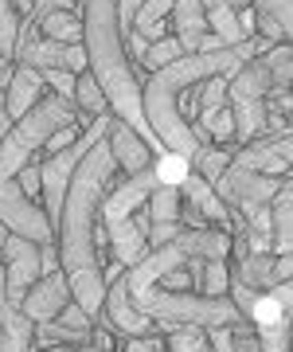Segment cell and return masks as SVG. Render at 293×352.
<instances>
[{
  "label": "cell",
  "instance_id": "obj_1",
  "mask_svg": "<svg viewBox=\"0 0 293 352\" xmlns=\"http://www.w3.org/2000/svg\"><path fill=\"white\" fill-rule=\"evenodd\" d=\"M114 184H117V161L114 149H110V138H106L75 168L63 215L55 223V247H59V263H63V274L71 282V294L94 321L102 317L106 289H110V278H106L102 266L106 251H110V235L102 227V204Z\"/></svg>",
  "mask_w": 293,
  "mask_h": 352
},
{
  "label": "cell",
  "instance_id": "obj_2",
  "mask_svg": "<svg viewBox=\"0 0 293 352\" xmlns=\"http://www.w3.org/2000/svg\"><path fill=\"white\" fill-rule=\"evenodd\" d=\"M274 47L270 39L255 36L246 43H235V47H219V51H200V55H184L172 67L156 71V75L145 78V118L153 133L161 138L168 153H184V157H196L204 149L191 122L184 118V102L196 87H204L207 78H235L250 59H262L266 51Z\"/></svg>",
  "mask_w": 293,
  "mask_h": 352
},
{
  "label": "cell",
  "instance_id": "obj_3",
  "mask_svg": "<svg viewBox=\"0 0 293 352\" xmlns=\"http://www.w3.org/2000/svg\"><path fill=\"white\" fill-rule=\"evenodd\" d=\"M90 126L82 110H78L71 98H59V94H47L36 110H27L20 122L12 126V133L0 141V184L4 180H16L24 173V164L36 161V153L47 149V141L67 126Z\"/></svg>",
  "mask_w": 293,
  "mask_h": 352
},
{
  "label": "cell",
  "instance_id": "obj_4",
  "mask_svg": "<svg viewBox=\"0 0 293 352\" xmlns=\"http://www.w3.org/2000/svg\"><path fill=\"white\" fill-rule=\"evenodd\" d=\"M270 90H274V82H270V71L262 59H250L235 78H227V98L235 110V126H239V149L266 133Z\"/></svg>",
  "mask_w": 293,
  "mask_h": 352
},
{
  "label": "cell",
  "instance_id": "obj_5",
  "mask_svg": "<svg viewBox=\"0 0 293 352\" xmlns=\"http://www.w3.org/2000/svg\"><path fill=\"white\" fill-rule=\"evenodd\" d=\"M0 223L8 227L12 235L27 243H39V247H51L55 243V223L47 219L43 204H36L20 188V180H4L0 184Z\"/></svg>",
  "mask_w": 293,
  "mask_h": 352
},
{
  "label": "cell",
  "instance_id": "obj_6",
  "mask_svg": "<svg viewBox=\"0 0 293 352\" xmlns=\"http://www.w3.org/2000/svg\"><path fill=\"white\" fill-rule=\"evenodd\" d=\"M106 278H110L106 305H102V317H106V321H110V325H114L121 337H149V333H156V321H149V317L141 314L137 305H133V298H129L126 266L114 263Z\"/></svg>",
  "mask_w": 293,
  "mask_h": 352
},
{
  "label": "cell",
  "instance_id": "obj_7",
  "mask_svg": "<svg viewBox=\"0 0 293 352\" xmlns=\"http://www.w3.org/2000/svg\"><path fill=\"white\" fill-rule=\"evenodd\" d=\"M281 180L285 176H262V173H250V168H239L231 164L227 173L219 176V200L227 208H246V204H274V196L281 192Z\"/></svg>",
  "mask_w": 293,
  "mask_h": 352
},
{
  "label": "cell",
  "instance_id": "obj_8",
  "mask_svg": "<svg viewBox=\"0 0 293 352\" xmlns=\"http://www.w3.org/2000/svg\"><path fill=\"white\" fill-rule=\"evenodd\" d=\"M16 63L32 67V71H71V75H82V71H90V55H86V43H55V39L39 36L36 43L16 51Z\"/></svg>",
  "mask_w": 293,
  "mask_h": 352
},
{
  "label": "cell",
  "instance_id": "obj_9",
  "mask_svg": "<svg viewBox=\"0 0 293 352\" xmlns=\"http://www.w3.org/2000/svg\"><path fill=\"white\" fill-rule=\"evenodd\" d=\"M4 274H8V298L20 305L27 298V289L43 278V247L20 239V235H8V243H4Z\"/></svg>",
  "mask_w": 293,
  "mask_h": 352
},
{
  "label": "cell",
  "instance_id": "obj_10",
  "mask_svg": "<svg viewBox=\"0 0 293 352\" xmlns=\"http://www.w3.org/2000/svg\"><path fill=\"white\" fill-rule=\"evenodd\" d=\"M235 164L262 176H290L293 173V133H274V138H255L250 145L235 149Z\"/></svg>",
  "mask_w": 293,
  "mask_h": 352
},
{
  "label": "cell",
  "instance_id": "obj_11",
  "mask_svg": "<svg viewBox=\"0 0 293 352\" xmlns=\"http://www.w3.org/2000/svg\"><path fill=\"white\" fill-rule=\"evenodd\" d=\"M153 188H156V173H153V168H145V173H137V176H126L121 184H114V188H110V196H106V204H102V227H106V235H110V227L133 219V215L149 204Z\"/></svg>",
  "mask_w": 293,
  "mask_h": 352
},
{
  "label": "cell",
  "instance_id": "obj_12",
  "mask_svg": "<svg viewBox=\"0 0 293 352\" xmlns=\"http://www.w3.org/2000/svg\"><path fill=\"white\" fill-rule=\"evenodd\" d=\"M71 302H75L71 282H67L63 270H55V274H43L36 286L27 289V298L20 302V309H24L36 325H47V321H59V314H63Z\"/></svg>",
  "mask_w": 293,
  "mask_h": 352
},
{
  "label": "cell",
  "instance_id": "obj_13",
  "mask_svg": "<svg viewBox=\"0 0 293 352\" xmlns=\"http://www.w3.org/2000/svg\"><path fill=\"white\" fill-rule=\"evenodd\" d=\"M110 149H114V161H117V168L126 176H137V173H145V168H153V161H156V153L145 145V141L133 133V129L121 122V118H114V129H110Z\"/></svg>",
  "mask_w": 293,
  "mask_h": 352
},
{
  "label": "cell",
  "instance_id": "obj_14",
  "mask_svg": "<svg viewBox=\"0 0 293 352\" xmlns=\"http://www.w3.org/2000/svg\"><path fill=\"white\" fill-rule=\"evenodd\" d=\"M110 254H114V263H121L126 270H133L137 263H145L153 247H149V231L137 227V219H126V223L110 227Z\"/></svg>",
  "mask_w": 293,
  "mask_h": 352
},
{
  "label": "cell",
  "instance_id": "obj_15",
  "mask_svg": "<svg viewBox=\"0 0 293 352\" xmlns=\"http://www.w3.org/2000/svg\"><path fill=\"white\" fill-rule=\"evenodd\" d=\"M4 94H8V113H12V122H20V118H24L27 110H36L51 90H47V82H43V71H32V67L16 63V78H12V87L4 90Z\"/></svg>",
  "mask_w": 293,
  "mask_h": 352
},
{
  "label": "cell",
  "instance_id": "obj_16",
  "mask_svg": "<svg viewBox=\"0 0 293 352\" xmlns=\"http://www.w3.org/2000/svg\"><path fill=\"white\" fill-rule=\"evenodd\" d=\"M207 32H211V28H207L204 0H176V8H172V36L184 43L188 55L200 51V39H204Z\"/></svg>",
  "mask_w": 293,
  "mask_h": 352
},
{
  "label": "cell",
  "instance_id": "obj_17",
  "mask_svg": "<svg viewBox=\"0 0 293 352\" xmlns=\"http://www.w3.org/2000/svg\"><path fill=\"white\" fill-rule=\"evenodd\" d=\"M274 263H278L274 251H250L242 263H227L231 282H239L246 289H258V294H270L274 289Z\"/></svg>",
  "mask_w": 293,
  "mask_h": 352
},
{
  "label": "cell",
  "instance_id": "obj_18",
  "mask_svg": "<svg viewBox=\"0 0 293 352\" xmlns=\"http://www.w3.org/2000/svg\"><path fill=\"white\" fill-rule=\"evenodd\" d=\"M204 12H207V28L215 32L227 47H235V43H246V39H255L246 28H242V16L231 8L227 0H204Z\"/></svg>",
  "mask_w": 293,
  "mask_h": 352
},
{
  "label": "cell",
  "instance_id": "obj_19",
  "mask_svg": "<svg viewBox=\"0 0 293 352\" xmlns=\"http://www.w3.org/2000/svg\"><path fill=\"white\" fill-rule=\"evenodd\" d=\"M274 212V254H293V176L281 180V192L270 204Z\"/></svg>",
  "mask_w": 293,
  "mask_h": 352
},
{
  "label": "cell",
  "instance_id": "obj_20",
  "mask_svg": "<svg viewBox=\"0 0 293 352\" xmlns=\"http://www.w3.org/2000/svg\"><path fill=\"white\" fill-rule=\"evenodd\" d=\"M239 212L246 219L250 251H274V212H270V204H246Z\"/></svg>",
  "mask_w": 293,
  "mask_h": 352
},
{
  "label": "cell",
  "instance_id": "obj_21",
  "mask_svg": "<svg viewBox=\"0 0 293 352\" xmlns=\"http://www.w3.org/2000/svg\"><path fill=\"white\" fill-rule=\"evenodd\" d=\"M75 106L82 110V118H86V122H94V118H106V113H114V110H110V102H106V90L98 87V78H94V71H82V75H78Z\"/></svg>",
  "mask_w": 293,
  "mask_h": 352
},
{
  "label": "cell",
  "instance_id": "obj_22",
  "mask_svg": "<svg viewBox=\"0 0 293 352\" xmlns=\"http://www.w3.org/2000/svg\"><path fill=\"white\" fill-rule=\"evenodd\" d=\"M262 63H266L270 82H274L270 94H290L293 90V43H274V47L262 55Z\"/></svg>",
  "mask_w": 293,
  "mask_h": 352
},
{
  "label": "cell",
  "instance_id": "obj_23",
  "mask_svg": "<svg viewBox=\"0 0 293 352\" xmlns=\"http://www.w3.org/2000/svg\"><path fill=\"white\" fill-rule=\"evenodd\" d=\"M39 36L55 43H82V12H55L39 20Z\"/></svg>",
  "mask_w": 293,
  "mask_h": 352
},
{
  "label": "cell",
  "instance_id": "obj_24",
  "mask_svg": "<svg viewBox=\"0 0 293 352\" xmlns=\"http://www.w3.org/2000/svg\"><path fill=\"white\" fill-rule=\"evenodd\" d=\"M231 164H235V149H223V145H204V149L191 157V168L204 176V180H211V184H219V176L227 173Z\"/></svg>",
  "mask_w": 293,
  "mask_h": 352
},
{
  "label": "cell",
  "instance_id": "obj_25",
  "mask_svg": "<svg viewBox=\"0 0 293 352\" xmlns=\"http://www.w3.org/2000/svg\"><path fill=\"white\" fill-rule=\"evenodd\" d=\"M145 208H149V215H153V223H180V212H184V196H180V188L156 184Z\"/></svg>",
  "mask_w": 293,
  "mask_h": 352
},
{
  "label": "cell",
  "instance_id": "obj_26",
  "mask_svg": "<svg viewBox=\"0 0 293 352\" xmlns=\"http://www.w3.org/2000/svg\"><path fill=\"white\" fill-rule=\"evenodd\" d=\"M20 28L24 16L16 8V0H0V55L16 63V43H20Z\"/></svg>",
  "mask_w": 293,
  "mask_h": 352
},
{
  "label": "cell",
  "instance_id": "obj_27",
  "mask_svg": "<svg viewBox=\"0 0 293 352\" xmlns=\"http://www.w3.org/2000/svg\"><path fill=\"white\" fill-rule=\"evenodd\" d=\"M153 173H156V184L180 188V184L191 176V157H184V153H161V157L153 161Z\"/></svg>",
  "mask_w": 293,
  "mask_h": 352
},
{
  "label": "cell",
  "instance_id": "obj_28",
  "mask_svg": "<svg viewBox=\"0 0 293 352\" xmlns=\"http://www.w3.org/2000/svg\"><path fill=\"white\" fill-rule=\"evenodd\" d=\"M165 352H211L207 329H200V325H176V329H168Z\"/></svg>",
  "mask_w": 293,
  "mask_h": 352
},
{
  "label": "cell",
  "instance_id": "obj_29",
  "mask_svg": "<svg viewBox=\"0 0 293 352\" xmlns=\"http://www.w3.org/2000/svg\"><path fill=\"white\" fill-rule=\"evenodd\" d=\"M223 106H231L227 98V78H207L200 94H196V122H207L211 113H219Z\"/></svg>",
  "mask_w": 293,
  "mask_h": 352
},
{
  "label": "cell",
  "instance_id": "obj_30",
  "mask_svg": "<svg viewBox=\"0 0 293 352\" xmlns=\"http://www.w3.org/2000/svg\"><path fill=\"white\" fill-rule=\"evenodd\" d=\"M188 51H184V43H180L176 36L161 39V43H153V47L145 51V59H141V67L149 71V75H156V71H165V67H172L176 59H184Z\"/></svg>",
  "mask_w": 293,
  "mask_h": 352
},
{
  "label": "cell",
  "instance_id": "obj_31",
  "mask_svg": "<svg viewBox=\"0 0 293 352\" xmlns=\"http://www.w3.org/2000/svg\"><path fill=\"white\" fill-rule=\"evenodd\" d=\"M246 321H250L255 329H270V325L290 321V314H285V305H281L274 294H258L255 305H250V314H246Z\"/></svg>",
  "mask_w": 293,
  "mask_h": 352
},
{
  "label": "cell",
  "instance_id": "obj_32",
  "mask_svg": "<svg viewBox=\"0 0 293 352\" xmlns=\"http://www.w3.org/2000/svg\"><path fill=\"white\" fill-rule=\"evenodd\" d=\"M196 294H200V298H227L231 294V266L227 263H207Z\"/></svg>",
  "mask_w": 293,
  "mask_h": 352
},
{
  "label": "cell",
  "instance_id": "obj_33",
  "mask_svg": "<svg viewBox=\"0 0 293 352\" xmlns=\"http://www.w3.org/2000/svg\"><path fill=\"white\" fill-rule=\"evenodd\" d=\"M255 8L285 32V43H293V0H255Z\"/></svg>",
  "mask_w": 293,
  "mask_h": 352
},
{
  "label": "cell",
  "instance_id": "obj_34",
  "mask_svg": "<svg viewBox=\"0 0 293 352\" xmlns=\"http://www.w3.org/2000/svg\"><path fill=\"white\" fill-rule=\"evenodd\" d=\"M172 8H176V0H145V8L133 16V28L141 32V28H149V24H165V20H172Z\"/></svg>",
  "mask_w": 293,
  "mask_h": 352
},
{
  "label": "cell",
  "instance_id": "obj_35",
  "mask_svg": "<svg viewBox=\"0 0 293 352\" xmlns=\"http://www.w3.org/2000/svg\"><path fill=\"white\" fill-rule=\"evenodd\" d=\"M258 340L266 352H290L293 344V317L281 321V325H270V329H258Z\"/></svg>",
  "mask_w": 293,
  "mask_h": 352
},
{
  "label": "cell",
  "instance_id": "obj_36",
  "mask_svg": "<svg viewBox=\"0 0 293 352\" xmlns=\"http://www.w3.org/2000/svg\"><path fill=\"white\" fill-rule=\"evenodd\" d=\"M59 325H67V329H75V333H86V337H94V325H98V321H94V317H90L78 302H71L63 314H59Z\"/></svg>",
  "mask_w": 293,
  "mask_h": 352
},
{
  "label": "cell",
  "instance_id": "obj_37",
  "mask_svg": "<svg viewBox=\"0 0 293 352\" xmlns=\"http://www.w3.org/2000/svg\"><path fill=\"white\" fill-rule=\"evenodd\" d=\"M231 340H235V352H266L262 349V340H258V329L250 325V321L231 325Z\"/></svg>",
  "mask_w": 293,
  "mask_h": 352
},
{
  "label": "cell",
  "instance_id": "obj_38",
  "mask_svg": "<svg viewBox=\"0 0 293 352\" xmlns=\"http://www.w3.org/2000/svg\"><path fill=\"white\" fill-rule=\"evenodd\" d=\"M43 82H47V90H51V94H59V98H71V102H75L78 75H71V71H43Z\"/></svg>",
  "mask_w": 293,
  "mask_h": 352
},
{
  "label": "cell",
  "instance_id": "obj_39",
  "mask_svg": "<svg viewBox=\"0 0 293 352\" xmlns=\"http://www.w3.org/2000/svg\"><path fill=\"white\" fill-rule=\"evenodd\" d=\"M20 180V188L32 196V200L39 204V196H43V173H39V161H32V164H24V173L16 176Z\"/></svg>",
  "mask_w": 293,
  "mask_h": 352
},
{
  "label": "cell",
  "instance_id": "obj_40",
  "mask_svg": "<svg viewBox=\"0 0 293 352\" xmlns=\"http://www.w3.org/2000/svg\"><path fill=\"white\" fill-rule=\"evenodd\" d=\"M86 129H90V126H78V122H75V126H67V129H59V133H55V138L47 141V149H43V153L51 157V153H63V149H71V145H75V141L82 138V133H86Z\"/></svg>",
  "mask_w": 293,
  "mask_h": 352
},
{
  "label": "cell",
  "instance_id": "obj_41",
  "mask_svg": "<svg viewBox=\"0 0 293 352\" xmlns=\"http://www.w3.org/2000/svg\"><path fill=\"white\" fill-rule=\"evenodd\" d=\"M121 352H165V337H161V333H149V337H126L121 340Z\"/></svg>",
  "mask_w": 293,
  "mask_h": 352
},
{
  "label": "cell",
  "instance_id": "obj_42",
  "mask_svg": "<svg viewBox=\"0 0 293 352\" xmlns=\"http://www.w3.org/2000/svg\"><path fill=\"white\" fill-rule=\"evenodd\" d=\"M207 340H211V352H235L231 325H227V329H207Z\"/></svg>",
  "mask_w": 293,
  "mask_h": 352
},
{
  "label": "cell",
  "instance_id": "obj_43",
  "mask_svg": "<svg viewBox=\"0 0 293 352\" xmlns=\"http://www.w3.org/2000/svg\"><path fill=\"white\" fill-rule=\"evenodd\" d=\"M281 282H293V254H278V263H274V286Z\"/></svg>",
  "mask_w": 293,
  "mask_h": 352
},
{
  "label": "cell",
  "instance_id": "obj_44",
  "mask_svg": "<svg viewBox=\"0 0 293 352\" xmlns=\"http://www.w3.org/2000/svg\"><path fill=\"white\" fill-rule=\"evenodd\" d=\"M12 113H8V94H4V90H0V141L8 138V133H12Z\"/></svg>",
  "mask_w": 293,
  "mask_h": 352
},
{
  "label": "cell",
  "instance_id": "obj_45",
  "mask_svg": "<svg viewBox=\"0 0 293 352\" xmlns=\"http://www.w3.org/2000/svg\"><path fill=\"white\" fill-rule=\"evenodd\" d=\"M270 294H274V298H278V302L285 305V314L293 317V282H281V286H274Z\"/></svg>",
  "mask_w": 293,
  "mask_h": 352
},
{
  "label": "cell",
  "instance_id": "obj_46",
  "mask_svg": "<svg viewBox=\"0 0 293 352\" xmlns=\"http://www.w3.org/2000/svg\"><path fill=\"white\" fill-rule=\"evenodd\" d=\"M227 4H231V8H235V12H250V8H255V0H227Z\"/></svg>",
  "mask_w": 293,
  "mask_h": 352
},
{
  "label": "cell",
  "instance_id": "obj_47",
  "mask_svg": "<svg viewBox=\"0 0 293 352\" xmlns=\"http://www.w3.org/2000/svg\"><path fill=\"white\" fill-rule=\"evenodd\" d=\"M16 8H20V16H32V8H36V0H16Z\"/></svg>",
  "mask_w": 293,
  "mask_h": 352
},
{
  "label": "cell",
  "instance_id": "obj_48",
  "mask_svg": "<svg viewBox=\"0 0 293 352\" xmlns=\"http://www.w3.org/2000/svg\"><path fill=\"white\" fill-rule=\"evenodd\" d=\"M59 352H102V349H94V344H75V349H59Z\"/></svg>",
  "mask_w": 293,
  "mask_h": 352
},
{
  "label": "cell",
  "instance_id": "obj_49",
  "mask_svg": "<svg viewBox=\"0 0 293 352\" xmlns=\"http://www.w3.org/2000/svg\"><path fill=\"white\" fill-rule=\"evenodd\" d=\"M8 235H12V231H8V227L0 223V251H4V243H8Z\"/></svg>",
  "mask_w": 293,
  "mask_h": 352
},
{
  "label": "cell",
  "instance_id": "obj_50",
  "mask_svg": "<svg viewBox=\"0 0 293 352\" xmlns=\"http://www.w3.org/2000/svg\"><path fill=\"white\" fill-rule=\"evenodd\" d=\"M290 133H293V113H290Z\"/></svg>",
  "mask_w": 293,
  "mask_h": 352
},
{
  "label": "cell",
  "instance_id": "obj_51",
  "mask_svg": "<svg viewBox=\"0 0 293 352\" xmlns=\"http://www.w3.org/2000/svg\"><path fill=\"white\" fill-rule=\"evenodd\" d=\"M0 266H4V251H0Z\"/></svg>",
  "mask_w": 293,
  "mask_h": 352
},
{
  "label": "cell",
  "instance_id": "obj_52",
  "mask_svg": "<svg viewBox=\"0 0 293 352\" xmlns=\"http://www.w3.org/2000/svg\"><path fill=\"white\" fill-rule=\"evenodd\" d=\"M0 63H4V55H0Z\"/></svg>",
  "mask_w": 293,
  "mask_h": 352
}]
</instances>
